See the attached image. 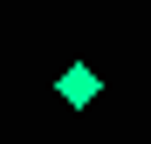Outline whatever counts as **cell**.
I'll list each match as a JSON object with an SVG mask.
<instances>
[{
  "instance_id": "1",
  "label": "cell",
  "mask_w": 151,
  "mask_h": 144,
  "mask_svg": "<svg viewBox=\"0 0 151 144\" xmlns=\"http://www.w3.org/2000/svg\"><path fill=\"white\" fill-rule=\"evenodd\" d=\"M96 89H103V76H96L89 62H69V69H62V82H55V96H62L69 110H89V103H96Z\"/></svg>"
}]
</instances>
